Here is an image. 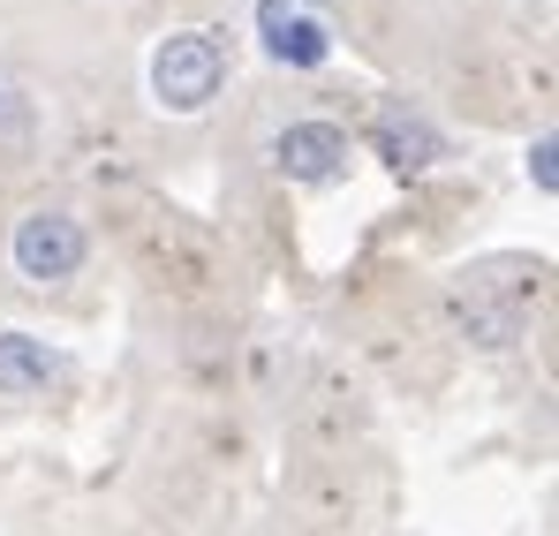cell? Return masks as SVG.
I'll return each mask as SVG.
<instances>
[{
    "label": "cell",
    "instance_id": "6da1fadb",
    "mask_svg": "<svg viewBox=\"0 0 559 536\" xmlns=\"http://www.w3.org/2000/svg\"><path fill=\"white\" fill-rule=\"evenodd\" d=\"M219 84H227V53L212 31H167L152 46V98L167 114H204L219 98Z\"/></svg>",
    "mask_w": 559,
    "mask_h": 536
},
{
    "label": "cell",
    "instance_id": "7a4b0ae2",
    "mask_svg": "<svg viewBox=\"0 0 559 536\" xmlns=\"http://www.w3.org/2000/svg\"><path fill=\"white\" fill-rule=\"evenodd\" d=\"M8 258H15V272H23L31 287H53V279H69V272L84 265V227H76L69 212H31V219L15 227Z\"/></svg>",
    "mask_w": 559,
    "mask_h": 536
},
{
    "label": "cell",
    "instance_id": "3957f363",
    "mask_svg": "<svg viewBox=\"0 0 559 536\" xmlns=\"http://www.w3.org/2000/svg\"><path fill=\"white\" fill-rule=\"evenodd\" d=\"M273 159L287 181H333L348 175V136L333 121H287L273 136Z\"/></svg>",
    "mask_w": 559,
    "mask_h": 536
},
{
    "label": "cell",
    "instance_id": "277c9868",
    "mask_svg": "<svg viewBox=\"0 0 559 536\" xmlns=\"http://www.w3.org/2000/svg\"><path fill=\"white\" fill-rule=\"evenodd\" d=\"M258 31H265V53H273V61H287V69H318V61L333 53L325 23L295 15V0H258Z\"/></svg>",
    "mask_w": 559,
    "mask_h": 536
},
{
    "label": "cell",
    "instance_id": "5b68a950",
    "mask_svg": "<svg viewBox=\"0 0 559 536\" xmlns=\"http://www.w3.org/2000/svg\"><path fill=\"white\" fill-rule=\"evenodd\" d=\"M61 378V356L31 333H0V393H46Z\"/></svg>",
    "mask_w": 559,
    "mask_h": 536
},
{
    "label": "cell",
    "instance_id": "8992f818",
    "mask_svg": "<svg viewBox=\"0 0 559 536\" xmlns=\"http://www.w3.org/2000/svg\"><path fill=\"white\" fill-rule=\"evenodd\" d=\"M378 152H385L393 167H431V159L447 152V136H439L424 114H401V106H393V114H378Z\"/></svg>",
    "mask_w": 559,
    "mask_h": 536
},
{
    "label": "cell",
    "instance_id": "52a82bcc",
    "mask_svg": "<svg viewBox=\"0 0 559 536\" xmlns=\"http://www.w3.org/2000/svg\"><path fill=\"white\" fill-rule=\"evenodd\" d=\"M31 144H38V106L15 84H0V167H23Z\"/></svg>",
    "mask_w": 559,
    "mask_h": 536
},
{
    "label": "cell",
    "instance_id": "ba28073f",
    "mask_svg": "<svg viewBox=\"0 0 559 536\" xmlns=\"http://www.w3.org/2000/svg\"><path fill=\"white\" fill-rule=\"evenodd\" d=\"M552 152H559V144H552V129H545V136L530 144V175H537V189H545V196L559 189V167H552Z\"/></svg>",
    "mask_w": 559,
    "mask_h": 536
},
{
    "label": "cell",
    "instance_id": "9c48e42d",
    "mask_svg": "<svg viewBox=\"0 0 559 536\" xmlns=\"http://www.w3.org/2000/svg\"><path fill=\"white\" fill-rule=\"evenodd\" d=\"M310 8H333V0H310Z\"/></svg>",
    "mask_w": 559,
    "mask_h": 536
}]
</instances>
